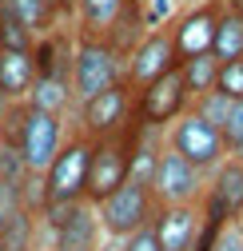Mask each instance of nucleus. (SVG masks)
Returning a JSON list of instances; mask_svg holds the SVG:
<instances>
[{
	"instance_id": "nucleus-15",
	"label": "nucleus",
	"mask_w": 243,
	"mask_h": 251,
	"mask_svg": "<svg viewBox=\"0 0 243 251\" xmlns=\"http://www.w3.org/2000/svg\"><path fill=\"white\" fill-rule=\"evenodd\" d=\"M36 80V44L32 48H0V100L24 104Z\"/></svg>"
},
{
	"instance_id": "nucleus-8",
	"label": "nucleus",
	"mask_w": 243,
	"mask_h": 251,
	"mask_svg": "<svg viewBox=\"0 0 243 251\" xmlns=\"http://www.w3.org/2000/svg\"><path fill=\"white\" fill-rule=\"evenodd\" d=\"M136 124V92L128 88V80L112 84L108 92H100L96 100H88L72 112V128L92 136V140H104V136H116V132H128Z\"/></svg>"
},
{
	"instance_id": "nucleus-12",
	"label": "nucleus",
	"mask_w": 243,
	"mask_h": 251,
	"mask_svg": "<svg viewBox=\"0 0 243 251\" xmlns=\"http://www.w3.org/2000/svg\"><path fill=\"white\" fill-rule=\"evenodd\" d=\"M171 68H179V56H175V44H171V32L168 28H151V32H144L132 48H128V88L140 92L147 88L151 80L168 76Z\"/></svg>"
},
{
	"instance_id": "nucleus-28",
	"label": "nucleus",
	"mask_w": 243,
	"mask_h": 251,
	"mask_svg": "<svg viewBox=\"0 0 243 251\" xmlns=\"http://www.w3.org/2000/svg\"><path fill=\"white\" fill-rule=\"evenodd\" d=\"M231 155H235V160H243V140H239V148H235V151H231Z\"/></svg>"
},
{
	"instance_id": "nucleus-9",
	"label": "nucleus",
	"mask_w": 243,
	"mask_h": 251,
	"mask_svg": "<svg viewBox=\"0 0 243 251\" xmlns=\"http://www.w3.org/2000/svg\"><path fill=\"white\" fill-rule=\"evenodd\" d=\"M136 128L132 124L128 132H116L104 140H92V168H88V203H100L104 196H112L120 183L128 179L132 168V148H136Z\"/></svg>"
},
{
	"instance_id": "nucleus-1",
	"label": "nucleus",
	"mask_w": 243,
	"mask_h": 251,
	"mask_svg": "<svg viewBox=\"0 0 243 251\" xmlns=\"http://www.w3.org/2000/svg\"><path fill=\"white\" fill-rule=\"evenodd\" d=\"M68 132H72V120L48 116V112L28 108V104H8V120H4V128H0V136L16 148L24 172L32 179H40L48 172V164L56 160V151L64 148Z\"/></svg>"
},
{
	"instance_id": "nucleus-25",
	"label": "nucleus",
	"mask_w": 243,
	"mask_h": 251,
	"mask_svg": "<svg viewBox=\"0 0 243 251\" xmlns=\"http://www.w3.org/2000/svg\"><path fill=\"white\" fill-rule=\"evenodd\" d=\"M207 251H243V227H239V224L219 227V235L211 239V247H207Z\"/></svg>"
},
{
	"instance_id": "nucleus-21",
	"label": "nucleus",
	"mask_w": 243,
	"mask_h": 251,
	"mask_svg": "<svg viewBox=\"0 0 243 251\" xmlns=\"http://www.w3.org/2000/svg\"><path fill=\"white\" fill-rule=\"evenodd\" d=\"M179 8H184V0H140V24L144 32H151V28H168Z\"/></svg>"
},
{
	"instance_id": "nucleus-27",
	"label": "nucleus",
	"mask_w": 243,
	"mask_h": 251,
	"mask_svg": "<svg viewBox=\"0 0 243 251\" xmlns=\"http://www.w3.org/2000/svg\"><path fill=\"white\" fill-rule=\"evenodd\" d=\"M4 120H8V104L0 100V128H4Z\"/></svg>"
},
{
	"instance_id": "nucleus-11",
	"label": "nucleus",
	"mask_w": 243,
	"mask_h": 251,
	"mask_svg": "<svg viewBox=\"0 0 243 251\" xmlns=\"http://www.w3.org/2000/svg\"><path fill=\"white\" fill-rule=\"evenodd\" d=\"M188 108H192V92H188L184 72H179V68H171L168 76L151 80L147 88L136 92V124L156 128V132H164L168 124L175 116H184Z\"/></svg>"
},
{
	"instance_id": "nucleus-17",
	"label": "nucleus",
	"mask_w": 243,
	"mask_h": 251,
	"mask_svg": "<svg viewBox=\"0 0 243 251\" xmlns=\"http://www.w3.org/2000/svg\"><path fill=\"white\" fill-rule=\"evenodd\" d=\"M0 247L4 251H40V211L28 203L12 215V224L0 231Z\"/></svg>"
},
{
	"instance_id": "nucleus-2",
	"label": "nucleus",
	"mask_w": 243,
	"mask_h": 251,
	"mask_svg": "<svg viewBox=\"0 0 243 251\" xmlns=\"http://www.w3.org/2000/svg\"><path fill=\"white\" fill-rule=\"evenodd\" d=\"M128 72V52L104 40V36H80L72 40V68H68V80H72V100L76 108L96 100L100 92H108L112 84H120Z\"/></svg>"
},
{
	"instance_id": "nucleus-32",
	"label": "nucleus",
	"mask_w": 243,
	"mask_h": 251,
	"mask_svg": "<svg viewBox=\"0 0 243 251\" xmlns=\"http://www.w3.org/2000/svg\"><path fill=\"white\" fill-rule=\"evenodd\" d=\"M239 227H243V219H239Z\"/></svg>"
},
{
	"instance_id": "nucleus-22",
	"label": "nucleus",
	"mask_w": 243,
	"mask_h": 251,
	"mask_svg": "<svg viewBox=\"0 0 243 251\" xmlns=\"http://www.w3.org/2000/svg\"><path fill=\"white\" fill-rule=\"evenodd\" d=\"M216 92H223V96H231V100H243V56L223 60V64H219Z\"/></svg>"
},
{
	"instance_id": "nucleus-13",
	"label": "nucleus",
	"mask_w": 243,
	"mask_h": 251,
	"mask_svg": "<svg viewBox=\"0 0 243 251\" xmlns=\"http://www.w3.org/2000/svg\"><path fill=\"white\" fill-rule=\"evenodd\" d=\"M219 4H223V0H199V4H192V8H179V16L168 24L179 64H184V60H195V56H207V52H211V44H216Z\"/></svg>"
},
{
	"instance_id": "nucleus-5",
	"label": "nucleus",
	"mask_w": 243,
	"mask_h": 251,
	"mask_svg": "<svg viewBox=\"0 0 243 251\" xmlns=\"http://www.w3.org/2000/svg\"><path fill=\"white\" fill-rule=\"evenodd\" d=\"M92 207H96L104 239H112V243L136 235L140 227H147L151 219H156V196H151V183H140V179H124L112 196H104Z\"/></svg>"
},
{
	"instance_id": "nucleus-18",
	"label": "nucleus",
	"mask_w": 243,
	"mask_h": 251,
	"mask_svg": "<svg viewBox=\"0 0 243 251\" xmlns=\"http://www.w3.org/2000/svg\"><path fill=\"white\" fill-rule=\"evenodd\" d=\"M28 203H36V183L32 179H0V231L12 224V215Z\"/></svg>"
},
{
	"instance_id": "nucleus-23",
	"label": "nucleus",
	"mask_w": 243,
	"mask_h": 251,
	"mask_svg": "<svg viewBox=\"0 0 243 251\" xmlns=\"http://www.w3.org/2000/svg\"><path fill=\"white\" fill-rule=\"evenodd\" d=\"M219 136H223V148H227V155L239 148V140H243V100H235L231 104V112H227V124L219 128Z\"/></svg>"
},
{
	"instance_id": "nucleus-19",
	"label": "nucleus",
	"mask_w": 243,
	"mask_h": 251,
	"mask_svg": "<svg viewBox=\"0 0 243 251\" xmlns=\"http://www.w3.org/2000/svg\"><path fill=\"white\" fill-rule=\"evenodd\" d=\"M179 72H184V84H188L192 100H195V96H203V92H211V88H216V80H219V60L207 52V56L184 60V64H179Z\"/></svg>"
},
{
	"instance_id": "nucleus-7",
	"label": "nucleus",
	"mask_w": 243,
	"mask_h": 251,
	"mask_svg": "<svg viewBox=\"0 0 243 251\" xmlns=\"http://www.w3.org/2000/svg\"><path fill=\"white\" fill-rule=\"evenodd\" d=\"M164 144L171 151H179L192 168H199L203 176H211L223 160H227V148H223V136L219 128H211V124H203L192 108L184 116H175L168 128H164Z\"/></svg>"
},
{
	"instance_id": "nucleus-10",
	"label": "nucleus",
	"mask_w": 243,
	"mask_h": 251,
	"mask_svg": "<svg viewBox=\"0 0 243 251\" xmlns=\"http://www.w3.org/2000/svg\"><path fill=\"white\" fill-rule=\"evenodd\" d=\"M207 176L199 168H192L179 151H171L164 144L156 176H151V196H156V207H184V203H199L203 200Z\"/></svg>"
},
{
	"instance_id": "nucleus-6",
	"label": "nucleus",
	"mask_w": 243,
	"mask_h": 251,
	"mask_svg": "<svg viewBox=\"0 0 243 251\" xmlns=\"http://www.w3.org/2000/svg\"><path fill=\"white\" fill-rule=\"evenodd\" d=\"M100 243H104V231H100L96 207L88 200L40 211V247H52V251H100Z\"/></svg>"
},
{
	"instance_id": "nucleus-4",
	"label": "nucleus",
	"mask_w": 243,
	"mask_h": 251,
	"mask_svg": "<svg viewBox=\"0 0 243 251\" xmlns=\"http://www.w3.org/2000/svg\"><path fill=\"white\" fill-rule=\"evenodd\" d=\"M72 28L80 36H104V40H112L128 52L144 36L140 0H76L72 4Z\"/></svg>"
},
{
	"instance_id": "nucleus-14",
	"label": "nucleus",
	"mask_w": 243,
	"mask_h": 251,
	"mask_svg": "<svg viewBox=\"0 0 243 251\" xmlns=\"http://www.w3.org/2000/svg\"><path fill=\"white\" fill-rule=\"evenodd\" d=\"M199 227H203L199 203L156 207V219H151V231L164 251H199Z\"/></svg>"
},
{
	"instance_id": "nucleus-26",
	"label": "nucleus",
	"mask_w": 243,
	"mask_h": 251,
	"mask_svg": "<svg viewBox=\"0 0 243 251\" xmlns=\"http://www.w3.org/2000/svg\"><path fill=\"white\" fill-rule=\"evenodd\" d=\"M72 4H76V0H48V8H52L60 20H72Z\"/></svg>"
},
{
	"instance_id": "nucleus-24",
	"label": "nucleus",
	"mask_w": 243,
	"mask_h": 251,
	"mask_svg": "<svg viewBox=\"0 0 243 251\" xmlns=\"http://www.w3.org/2000/svg\"><path fill=\"white\" fill-rule=\"evenodd\" d=\"M116 251H164V247H160L156 231H151V224H147V227H140L136 235L120 239V243H116Z\"/></svg>"
},
{
	"instance_id": "nucleus-33",
	"label": "nucleus",
	"mask_w": 243,
	"mask_h": 251,
	"mask_svg": "<svg viewBox=\"0 0 243 251\" xmlns=\"http://www.w3.org/2000/svg\"><path fill=\"white\" fill-rule=\"evenodd\" d=\"M0 251H4V247H0Z\"/></svg>"
},
{
	"instance_id": "nucleus-20",
	"label": "nucleus",
	"mask_w": 243,
	"mask_h": 251,
	"mask_svg": "<svg viewBox=\"0 0 243 251\" xmlns=\"http://www.w3.org/2000/svg\"><path fill=\"white\" fill-rule=\"evenodd\" d=\"M231 96H223V92H216V88H211V92H203V96H195L192 100V112L203 120V124H211V128H223V124H227V112H231Z\"/></svg>"
},
{
	"instance_id": "nucleus-16",
	"label": "nucleus",
	"mask_w": 243,
	"mask_h": 251,
	"mask_svg": "<svg viewBox=\"0 0 243 251\" xmlns=\"http://www.w3.org/2000/svg\"><path fill=\"white\" fill-rule=\"evenodd\" d=\"M211 56L219 60H235L243 56V8L223 0L219 4V20H216V44H211Z\"/></svg>"
},
{
	"instance_id": "nucleus-3",
	"label": "nucleus",
	"mask_w": 243,
	"mask_h": 251,
	"mask_svg": "<svg viewBox=\"0 0 243 251\" xmlns=\"http://www.w3.org/2000/svg\"><path fill=\"white\" fill-rule=\"evenodd\" d=\"M88 168H92V136L72 128L48 172L36 179V211L88 200Z\"/></svg>"
},
{
	"instance_id": "nucleus-31",
	"label": "nucleus",
	"mask_w": 243,
	"mask_h": 251,
	"mask_svg": "<svg viewBox=\"0 0 243 251\" xmlns=\"http://www.w3.org/2000/svg\"><path fill=\"white\" fill-rule=\"evenodd\" d=\"M108 251H116V243H112V247H108Z\"/></svg>"
},
{
	"instance_id": "nucleus-30",
	"label": "nucleus",
	"mask_w": 243,
	"mask_h": 251,
	"mask_svg": "<svg viewBox=\"0 0 243 251\" xmlns=\"http://www.w3.org/2000/svg\"><path fill=\"white\" fill-rule=\"evenodd\" d=\"M40 251H52V247H40Z\"/></svg>"
},
{
	"instance_id": "nucleus-29",
	"label": "nucleus",
	"mask_w": 243,
	"mask_h": 251,
	"mask_svg": "<svg viewBox=\"0 0 243 251\" xmlns=\"http://www.w3.org/2000/svg\"><path fill=\"white\" fill-rule=\"evenodd\" d=\"M231 4H239V8H243V0H231Z\"/></svg>"
}]
</instances>
